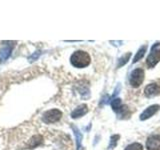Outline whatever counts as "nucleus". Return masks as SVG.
Here are the masks:
<instances>
[{"instance_id":"11","label":"nucleus","mask_w":160,"mask_h":150,"mask_svg":"<svg viewBox=\"0 0 160 150\" xmlns=\"http://www.w3.org/2000/svg\"><path fill=\"white\" fill-rule=\"evenodd\" d=\"M146 49H147V46L146 45H143V46H141L139 49H138V51L136 52V55L134 56V59H133V63H136L137 61H139L140 59H142L143 56H144V54L145 52H146Z\"/></svg>"},{"instance_id":"13","label":"nucleus","mask_w":160,"mask_h":150,"mask_svg":"<svg viewBox=\"0 0 160 150\" xmlns=\"http://www.w3.org/2000/svg\"><path fill=\"white\" fill-rule=\"evenodd\" d=\"M130 57H131V53L128 52L126 54H124L122 57H120L119 60H118V64H117V68H120V67H122L123 65H125L127 62H128V60L130 59Z\"/></svg>"},{"instance_id":"3","label":"nucleus","mask_w":160,"mask_h":150,"mask_svg":"<svg viewBox=\"0 0 160 150\" xmlns=\"http://www.w3.org/2000/svg\"><path fill=\"white\" fill-rule=\"evenodd\" d=\"M61 117H62V112L59 109H50L43 114L42 121L46 124H51L59 121Z\"/></svg>"},{"instance_id":"9","label":"nucleus","mask_w":160,"mask_h":150,"mask_svg":"<svg viewBox=\"0 0 160 150\" xmlns=\"http://www.w3.org/2000/svg\"><path fill=\"white\" fill-rule=\"evenodd\" d=\"M12 52V45H5L0 49V61L6 60Z\"/></svg>"},{"instance_id":"8","label":"nucleus","mask_w":160,"mask_h":150,"mask_svg":"<svg viewBox=\"0 0 160 150\" xmlns=\"http://www.w3.org/2000/svg\"><path fill=\"white\" fill-rule=\"evenodd\" d=\"M88 112V107H87V105L86 104H81V105H79L78 107L75 108L72 113H71V117L73 119H76V118H80V117H82L83 115H85Z\"/></svg>"},{"instance_id":"19","label":"nucleus","mask_w":160,"mask_h":150,"mask_svg":"<svg viewBox=\"0 0 160 150\" xmlns=\"http://www.w3.org/2000/svg\"><path fill=\"white\" fill-rule=\"evenodd\" d=\"M84 90H85V89H82V90H80V91H81V92H80V93L82 94V96H83V97H84V94H83V91H84ZM85 93H87V94L89 95V90H86V92H85Z\"/></svg>"},{"instance_id":"7","label":"nucleus","mask_w":160,"mask_h":150,"mask_svg":"<svg viewBox=\"0 0 160 150\" xmlns=\"http://www.w3.org/2000/svg\"><path fill=\"white\" fill-rule=\"evenodd\" d=\"M159 109H160V106L157 104H154V105H151V106L147 107L141 114H140V120H142L143 121V120L149 119L150 117H152Z\"/></svg>"},{"instance_id":"15","label":"nucleus","mask_w":160,"mask_h":150,"mask_svg":"<svg viewBox=\"0 0 160 150\" xmlns=\"http://www.w3.org/2000/svg\"><path fill=\"white\" fill-rule=\"evenodd\" d=\"M120 136L118 134H115V135H112L111 138H110V142H109V145H108V148L109 149H113L115 148V146L117 145V142L119 140Z\"/></svg>"},{"instance_id":"12","label":"nucleus","mask_w":160,"mask_h":150,"mask_svg":"<svg viewBox=\"0 0 160 150\" xmlns=\"http://www.w3.org/2000/svg\"><path fill=\"white\" fill-rule=\"evenodd\" d=\"M42 136L41 135H34V136L30 139V143H29V147L30 148H34V147H36L37 145H39L40 143L42 142Z\"/></svg>"},{"instance_id":"18","label":"nucleus","mask_w":160,"mask_h":150,"mask_svg":"<svg viewBox=\"0 0 160 150\" xmlns=\"http://www.w3.org/2000/svg\"><path fill=\"white\" fill-rule=\"evenodd\" d=\"M120 89H121V85H118V86L116 87V89H115V91H114V94H113V96H116V95L119 93L118 91H119V90Z\"/></svg>"},{"instance_id":"2","label":"nucleus","mask_w":160,"mask_h":150,"mask_svg":"<svg viewBox=\"0 0 160 150\" xmlns=\"http://www.w3.org/2000/svg\"><path fill=\"white\" fill-rule=\"evenodd\" d=\"M145 78V72L142 68H136L130 74L129 77V83L132 87L137 88L141 85Z\"/></svg>"},{"instance_id":"17","label":"nucleus","mask_w":160,"mask_h":150,"mask_svg":"<svg viewBox=\"0 0 160 150\" xmlns=\"http://www.w3.org/2000/svg\"><path fill=\"white\" fill-rule=\"evenodd\" d=\"M41 55V51H36V52H34L31 56H30L29 58H28V61L29 62H34L35 60H37L38 58H39V56Z\"/></svg>"},{"instance_id":"5","label":"nucleus","mask_w":160,"mask_h":150,"mask_svg":"<svg viewBox=\"0 0 160 150\" xmlns=\"http://www.w3.org/2000/svg\"><path fill=\"white\" fill-rule=\"evenodd\" d=\"M147 150H160V135H151L146 140Z\"/></svg>"},{"instance_id":"14","label":"nucleus","mask_w":160,"mask_h":150,"mask_svg":"<svg viewBox=\"0 0 160 150\" xmlns=\"http://www.w3.org/2000/svg\"><path fill=\"white\" fill-rule=\"evenodd\" d=\"M121 106H122V104H121V99L120 98H115L111 101V107L114 111L117 112L118 110L121 108Z\"/></svg>"},{"instance_id":"6","label":"nucleus","mask_w":160,"mask_h":150,"mask_svg":"<svg viewBox=\"0 0 160 150\" xmlns=\"http://www.w3.org/2000/svg\"><path fill=\"white\" fill-rule=\"evenodd\" d=\"M144 94L146 97H154L160 94V85L157 83L148 84L144 89Z\"/></svg>"},{"instance_id":"4","label":"nucleus","mask_w":160,"mask_h":150,"mask_svg":"<svg viewBox=\"0 0 160 150\" xmlns=\"http://www.w3.org/2000/svg\"><path fill=\"white\" fill-rule=\"evenodd\" d=\"M159 42L155 43L152 48H151V53L148 55L147 60H146V63H147V66L149 68H153L156 66V64L160 61V49H156L157 46H159Z\"/></svg>"},{"instance_id":"10","label":"nucleus","mask_w":160,"mask_h":150,"mask_svg":"<svg viewBox=\"0 0 160 150\" xmlns=\"http://www.w3.org/2000/svg\"><path fill=\"white\" fill-rule=\"evenodd\" d=\"M72 130L74 132V135H75V138H76V146H77V150H80L81 149V142H82V133L79 131V129L76 128L72 125Z\"/></svg>"},{"instance_id":"1","label":"nucleus","mask_w":160,"mask_h":150,"mask_svg":"<svg viewBox=\"0 0 160 150\" xmlns=\"http://www.w3.org/2000/svg\"><path fill=\"white\" fill-rule=\"evenodd\" d=\"M90 62H91L90 55L87 52L83 51V50H77L70 57V63L76 68L87 67Z\"/></svg>"},{"instance_id":"16","label":"nucleus","mask_w":160,"mask_h":150,"mask_svg":"<svg viewBox=\"0 0 160 150\" xmlns=\"http://www.w3.org/2000/svg\"><path fill=\"white\" fill-rule=\"evenodd\" d=\"M124 150H143V146L140 143L135 142V143L129 144L128 146L125 148Z\"/></svg>"}]
</instances>
